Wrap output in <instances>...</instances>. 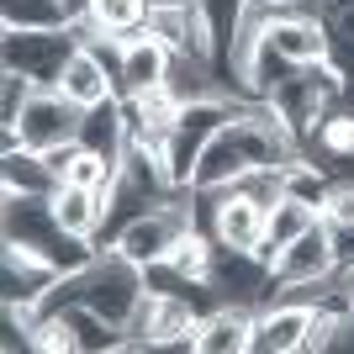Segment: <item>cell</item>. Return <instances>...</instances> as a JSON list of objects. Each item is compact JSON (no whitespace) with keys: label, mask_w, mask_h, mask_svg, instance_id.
<instances>
[{"label":"cell","mask_w":354,"mask_h":354,"mask_svg":"<svg viewBox=\"0 0 354 354\" xmlns=\"http://www.w3.org/2000/svg\"><path fill=\"white\" fill-rule=\"evenodd\" d=\"M0 222H6V238H11V243H27V249H37L48 265L59 270V275L85 270L90 259H95V249H101V243H90V238L64 233L59 217H53V201H48V196H6V212H0Z\"/></svg>","instance_id":"obj_1"},{"label":"cell","mask_w":354,"mask_h":354,"mask_svg":"<svg viewBox=\"0 0 354 354\" xmlns=\"http://www.w3.org/2000/svg\"><path fill=\"white\" fill-rule=\"evenodd\" d=\"M80 127H85V111L74 101H64L53 85H37L27 95V106L16 111V122L0 127V133H6V148L48 153V148H59V143H80Z\"/></svg>","instance_id":"obj_2"},{"label":"cell","mask_w":354,"mask_h":354,"mask_svg":"<svg viewBox=\"0 0 354 354\" xmlns=\"http://www.w3.org/2000/svg\"><path fill=\"white\" fill-rule=\"evenodd\" d=\"M191 227H196V212L191 207H180V201H153L148 212H138V217L111 238V249L127 254L133 265L153 270V265H164V259L180 249V238L191 233Z\"/></svg>","instance_id":"obj_3"},{"label":"cell","mask_w":354,"mask_h":354,"mask_svg":"<svg viewBox=\"0 0 354 354\" xmlns=\"http://www.w3.org/2000/svg\"><path fill=\"white\" fill-rule=\"evenodd\" d=\"M80 48V27L59 32H0V69L27 74L32 85H59L69 53Z\"/></svg>","instance_id":"obj_4"},{"label":"cell","mask_w":354,"mask_h":354,"mask_svg":"<svg viewBox=\"0 0 354 354\" xmlns=\"http://www.w3.org/2000/svg\"><path fill=\"white\" fill-rule=\"evenodd\" d=\"M143 32H153L180 59H217V32H212L201 0H148Z\"/></svg>","instance_id":"obj_5"},{"label":"cell","mask_w":354,"mask_h":354,"mask_svg":"<svg viewBox=\"0 0 354 354\" xmlns=\"http://www.w3.org/2000/svg\"><path fill=\"white\" fill-rule=\"evenodd\" d=\"M270 275L281 291H312L323 286L328 275H339V254H333V227L328 222H312L301 238H291L275 259H270Z\"/></svg>","instance_id":"obj_6"},{"label":"cell","mask_w":354,"mask_h":354,"mask_svg":"<svg viewBox=\"0 0 354 354\" xmlns=\"http://www.w3.org/2000/svg\"><path fill=\"white\" fill-rule=\"evenodd\" d=\"M212 201L207 207V233L217 238V249H238V254H265V207L243 196L238 185L227 191H201Z\"/></svg>","instance_id":"obj_7"},{"label":"cell","mask_w":354,"mask_h":354,"mask_svg":"<svg viewBox=\"0 0 354 354\" xmlns=\"http://www.w3.org/2000/svg\"><path fill=\"white\" fill-rule=\"evenodd\" d=\"M265 43L281 53L286 64L307 69V64H328V27L312 6H291V11L265 16Z\"/></svg>","instance_id":"obj_8"},{"label":"cell","mask_w":354,"mask_h":354,"mask_svg":"<svg viewBox=\"0 0 354 354\" xmlns=\"http://www.w3.org/2000/svg\"><path fill=\"white\" fill-rule=\"evenodd\" d=\"M312 296H270L254 307V354H296L307 349Z\"/></svg>","instance_id":"obj_9"},{"label":"cell","mask_w":354,"mask_h":354,"mask_svg":"<svg viewBox=\"0 0 354 354\" xmlns=\"http://www.w3.org/2000/svg\"><path fill=\"white\" fill-rule=\"evenodd\" d=\"M53 281H59V270L48 265L37 249H27V243H11V238H0V301H11V307H37L48 291H53Z\"/></svg>","instance_id":"obj_10"},{"label":"cell","mask_w":354,"mask_h":354,"mask_svg":"<svg viewBox=\"0 0 354 354\" xmlns=\"http://www.w3.org/2000/svg\"><path fill=\"white\" fill-rule=\"evenodd\" d=\"M169 69H175V53H169L153 32H133V37L122 43V59H117V90H122V101L138 95V90L169 85Z\"/></svg>","instance_id":"obj_11"},{"label":"cell","mask_w":354,"mask_h":354,"mask_svg":"<svg viewBox=\"0 0 354 354\" xmlns=\"http://www.w3.org/2000/svg\"><path fill=\"white\" fill-rule=\"evenodd\" d=\"M191 349L196 354H249L254 349V307H243V301H217V307H207Z\"/></svg>","instance_id":"obj_12"},{"label":"cell","mask_w":354,"mask_h":354,"mask_svg":"<svg viewBox=\"0 0 354 354\" xmlns=\"http://www.w3.org/2000/svg\"><path fill=\"white\" fill-rule=\"evenodd\" d=\"M53 217H59L64 233L74 238H90V243H101V227H106V191H90V185H53Z\"/></svg>","instance_id":"obj_13"},{"label":"cell","mask_w":354,"mask_h":354,"mask_svg":"<svg viewBox=\"0 0 354 354\" xmlns=\"http://www.w3.org/2000/svg\"><path fill=\"white\" fill-rule=\"evenodd\" d=\"M148 21V0H90V11L74 21L80 37H117L127 43L133 32H143Z\"/></svg>","instance_id":"obj_14"},{"label":"cell","mask_w":354,"mask_h":354,"mask_svg":"<svg viewBox=\"0 0 354 354\" xmlns=\"http://www.w3.org/2000/svg\"><path fill=\"white\" fill-rule=\"evenodd\" d=\"M74 27L64 0H0V32H59Z\"/></svg>","instance_id":"obj_15"},{"label":"cell","mask_w":354,"mask_h":354,"mask_svg":"<svg viewBox=\"0 0 354 354\" xmlns=\"http://www.w3.org/2000/svg\"><path fill=\"white\" fill-rule=\"evenodd\" d=\"M0 180H6V196H53V169H48L43 153L32 148H6L0 159Z\"/></svg>","instance_id":"obj_16"},{"label":"cell","mask_w":354,"mask_h":354,"mask_svg":"<svg viewBox=\"0 0 354 354\" xmlns=\"http://www.w3.org/2000/svg\"><path fill=\"white\" fill-rule=\"evenodd\" d=\"M328 27V64L354 80V0H312Z\"/></svg>","instance_id":"obj_17"},{"label":"cell","mask_w":354,"mask_h":354,"mask_svg":"<svg viewBox=\"0 0 354 354\" xmlns=\"http://www.w3.org/2000/svg\"><path fill=\"white\" fill-rule=\"evenodd\" d=\"M312 222H323V212H312V207H301V201H291V196H281V201L265 212V259H275L291 238L307 233Z\"/></svg>","instance_id":"obj_18"},{"label":"cell","mask_w":354,"mask_h":354,"mask_svg":"<svg viewBox=\"0 0 354 354\" xmlns=\"http://www.w3.org/2000/svg\"><path fill=\"white\" fill-rule=\"evenodd\" d=\"M281 185H286L291 201H301V207H312V212H323L328 191H333V180L323 175V164H312L307 153H296V159L281 169Z\"/></svg>","instance_id":"obj_19"},{"label":"cell","mask_w":354,"mask_h":354,"mask_svg":"<svg viewBox=\"0 0 354 354\" xmlns=\"http://www.w3.org/2000/svg\"><path fill=\"white\" fill-rule=\"evenodd\" d=\"M312 143H317V153H323V159H333V164L349 159V153H354V111H339V106H333V111L317 122Z\"/></svg>","instance_id":"obj_20"},{"label":"cell","mask_w":354,"mask_h":354,"mask_svg":"<svg viewBox=\"0 0 354 354\" xmlns=\"http://www.w3.org/2000/svg\"><path fill=\"white\" fill-rule=\"evenodd\" d=\"M201 11H207V21H212V32H217V53L227 43H233L238 37V27H243V21H249V0H201Z\"/></svg>","instance_id":"obj_21"},{"label":"cell","mask_w":354,"mask_h":354,"mask_svg":"<svg viewBox=\"0 0 354 354\" xmlns=\"http://www.w3.org/2000/svg\"><path fill=\"white\" fill-rule=\"evenodd\" d=\"M32 80L27 74H16V69H0V127H11L16 122V111L27 106V95H32Z\"/></svg>","instance_id":"obj_22"},{"label":"cell","mask_w":354,"mask_h":354,"mask_svg":"<svg viewBox=\"0 0 354 354\" xmlns=\"http://www.w3.org/2000/svg\"><path fill=\"white\" fill-rule=\"evenodd\" d=\"M323 222H333V227L354 222V180H333V191L323 201Z\"/></svg>","instance_id":"obj_23"},{"label":"cell","mask_w":354,"mask_h":354,"mask_svg":"<svg viewBox=\"0 0 354 354\" xmlns=\"http://www.w3.org/2000/svg\"><path fill=\"white\" fill-rule=\"evenodd\" d=\"M333 227V222H328ZM333 254H339V275H354V222L333 227Z\"/></svg>","instance_id":"obj_24"},{"label":"cell","mask_w":354,"mask_h":354,"mask_svg":"<svg viewBox=\"0 0 354 354\" xmlns=\"http://www.w3.org/2000/svg\"><path fill=\"white\" fill-rule=\"evenodd\" d=\"M249 6H254V11H291V6H312V0H249Z\"/></svg>","instance_id":"obj_25"},{"label":"cell","mask_w":354,"mask_h":354,"mask_svg":"<svg viewBox=\"0 0 354 354\" xmlns=\"http://www.w3.org/2000/svg\"><path fill=\"white\" fill-rule=\"evenodd\" d=\"M64 6H69V11H74V21H80V16L90 11V0H64Z\"/></svg>","instance_id":"obj_26"},{"label":"cell","mask_w":354,"mask_h":354,"mask_svg":"<svg viewBox=\"0 0 354 354\" xmlns=\"http://www.w3.org/2000/svg\"><path fill=\"white\" fill-rule=\"evenodd\" d=\"M349 90H354V80H349Z\"/></svg>","instance_id":"obj_27"},{"label":"cell","mask_w":354,"mask_h":354,"mask_svg":"<svg viewBox=\"0 0 354 354\" xmlns=\"http://www.w3.org/2000/svg\"><path fill=\"white\" fill-rule=\"evenodd\" d=\"M349 281H354V275H349Z\"/></svg>","instance_id":"obj_28"}]
</instances>
